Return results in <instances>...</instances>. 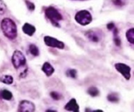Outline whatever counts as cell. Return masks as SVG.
<instances>
[{"mask_svg":"<svg viewBox=\"0 0 134 112\" xmlns=\"http://www.w3.org/2000/svg\"><path fill=\"white\" fill-rule=\"evenodd\" d=\"M1 28L6 38L13 40L17 37L18 30L15 22L10 18H4L1 22Z\"/></svg>","mask_w":134,"mask_h":112,"instance_id":"cell-1","label":"cell"},{"mask_svg":"<svg viewBox=\"0 0 134 112\" xmlns=\"http://www.w3.org/2000/svg\"><path fill=\"white\" fill-rule=\"evenodd\" d=\"M45 15L47 18L50 20L52 24L57 27H60L58 22L63 20V16L58 12V10H56V8L52 6H49L48 8L45 9Z\"/></svg>","mask_w":134,"mask_h":112,"instance_id":"cell-2","label":"cell"},{"mask_svg":"<svg viewBox=\"0 0 134 112\" xmlns=\"http://www.w3.org/2000/svg\"><path fill=\"white\" fill-rule=\"evenodd\" d=\"M12 63L16 70L26 67V58L24 56V54L19 50H15L13 52L12 56Z\"/></svg>","mask_w":134,"mask_h":112,"instance_id":"cell-3","label":"cell"},{"mask_svg":"<svg viewBox=\"0 0 134 112\" xmlns=\"http://www.w3.org/2000/svg\"><path fill=\"white\" fill-rule=\"evenodd\" d=\"M92 18L89 11L86 10H82L76 13L75 15V20L79 24L83 26L88 25L92 22Z\"/></svg>","mask_w":134,"mask_h":112,"instance_id":"cell-4","label":"cell"},{"mask_svg":"<svg viewBox=\"0 0 134 112\" xmlns=\"http://www.w3.org/2000/svg\"><path fill=\"white\" fill-rule=\"evenodd\" d=\"M115 68L118 72L121 73L122 75L125 77L126 80L130 79L131 78V68L129 66L122 63H118L115 64Z\"/></svg>","mask_w":134,"mask_h":112,"instance_id":"cell-5","label":"cell"},{"mask_svg":"<svg viewBox=\"0 0 134 112\" xmlns=\"http://www.w3.org/2000/svg\"><path fill=\"white\" fill-rule=\"evenodd\" d=\"M44 43L49 47H52L58 48L62 50L65 47V44L63 42L60 40H57L56 38L50 37V36H45L44 38Z\"/></svg>","mask_w":134,"mask_h":112,"instance_id":"cell-6","label":"cell"},{"mask_svg":"<svg viewBox=\"0 0 134 112\" xmlns=\"http://www.w3.org/2000/svg\"><path fill=\"white\" fill-rule=\"evenodd\" d=\"M35 105L33 102L28 101V100H22L19 104L18 111H29L33 112L35 111Z\"/></svg>","mask_w":134,"mask_h":112,"instance_id":"cell-7","label":"cell"},{"mask_svg":"<svg viewBox=\"0 0 134 112\" xmlns=\"http://www.w3.org/2000/svg\"><path fill=\"white\" fill-rule=\"evenodd\" d=\"M65 109L69 111L78 112L79 111V104L76 103V100L74 98H72L65 106Z\"/></svg>","mask_w":134,"mask_h":112,"instance_id":"cell-8","label":"cell"},{"mask_svg":"<svg viewBox=\"0 0 134 112\" xmlns=\"http://www.w3.org/2000/svg\"><path fill=\"white\" fill-rule=\"evenodd\" d=\"M22 31L26 35L31 36L36 32V27L29 23H25L22 26Z\"/></svg>","mask_w":134,"mask_h":112,"instance_id":"cell-9","label":"cell"},{"mask_svg":"<svg viewBox=\"0 0 134 112\" xmlns=\"http://www.w3.org/2000/svg\"><path fill=\"white\" fill-rule=\"evenodd\" d=\"M42 70L47 77H50L54 72V68L49 62H45L42 66Z\"/></svg>","mask_w":134,"mask_h":112,"instance_id":"cell-10","label":"cell"},{"mask_svg":"<svg viewBox=\"0 0 134 112\" xmlns=\"http://www.w3.org/2000/svg\"><path fill=\"white\" fill-rule=\"evenodd\" d=\"M85 35H86V37H87L89 40L92 41V42H97L99 41V36L98 34H97L95 31H88L86 32Z\"/></svg>","mask_w":134,"mask_h":112,"instance_id":"cell-11","label":"cell"},{"mask_svg":"<svg viewBox=\"0 0 134 112\" xmlns=\"http://www.w3.org/2000/svg\"><path fill=\"white\" fill-rule=\"evenodd\" d=\"M0 95L4 100H10L13 98L12 93L10 92L9 90L4 89L0 92Z\"/></svg>","mask_w":134,"mask_h":112,"instance_id":"cell-12","label":"cell"},{"mask_svg":"<svg viewBox=\"0 0 134 112\" xmlns=\"http://www.w3.org/2000/svg\"><path fill=\"white\" fill-rule=\"evenodd\" d=\"M0 82L6 84H12L13 83V77L10 75H3L0 77Z\"/></svg>","mask_w":134,"mask_h":112,"instance_id":"cell-13","label":"cell"},{"mask_svg":"<svg viewBox=\"0 0 134 112\" xmlns=\"http://www.w3.org/2000/svg\"><path fill=\"white\" fill-rule=\"evenodd\" d=\"M126 36L127 40L130 43L133 44L134 42V29L133 28L129 29L127 31H126Z\"/></svg>","mask_w":134,"mask_h":112,"instance_id":"cell-14","label":"cell"},{"mask_svg":"<svg viewBox=\"0 0 134 112\" xmlns=\"http://www.w3.org/2000/svg\"><path fill=\"white\" fill-rule=\"evenodd\" d=\"M29 52L33 56H38L40 54L39 52V50H38V47L36 46V45L31 44L29 45Z\"/></svg>","mask_w":134,"mask_h":112,"instance_id":"cell-15","label":"cell"},{"mask_svg":"<svg viewBox=\"0 0 134 112\" xmlns=\"http://www.w3.org/2000/svg\"><path fill=\"white\" fill-rule=\"evenodd\" d=\"M107 99L109 102H113V103H116V102H119V96H118V93H112L108 95Z\"/></svg>","mask_w":134,"mask_h":112,"instance_id":"cell-16","label":"cell"},{"mask_svg":"<svg viewBox=\"0 0 134 112\" xmlns=\"http://www.w3.org/2000/svg\"><path fill=\"white\" fill-rule=\"evenodd\" d=\"M88 93L92 97H96V96L99 95V90H98V88L96 87H90L88 89Z\"/></svg>","mask_w":134,"mask_h":112,"instance_id":"cell-17","label":"cell"},{"mask_svg":"<svg viewBox=\"0 0 134 112\" xmlns=\"http://www.w3.org/2000/svg\"><path fill=\"white\" fill-rule=\"evenodd\" d=\"M66 75L68 77H70L71 78L75 79L76 78V75H77V72L76 70L74 69H70L68 70L66 72Z\"/></svg>","mask_w":134,"mask_h":112,"instance_id":"cell-18","label":"cell"},{"mask_svg":"<svg viewBox=\"0 0 134 112\" xmlns=\"http://www.w3.org/2000/svg\"><path fill=\"white\" fill-rule=\"evenodd\" d=\"M6 10V5L2 0H0V15L5 13Z\"/></svg>","mask_w":134,"mask_h":112,"instance_id":"cell-19","label":"cell"},{"mask_svg":"<svg viewBox=\"0 0 134 112\" xmlns=\"http://www.w3.org/2000/svg\"><path fill=\"white\" fill-rule=\"evenodd\" d=\"M50 95L54 100H59L61 98V95H60L58 93L55 92V91H53L50 93Z\"/></svg>","mask_w":134,"mask_h":112,"instance_id":"cell-20","label":"cell"},{"mask_svg":"<svg viewBox=\"0 0 134 112\" xmlns=\"http://www.w3.org/2000/svg\"><path fill=\"white\" fill-rule=\"evenodd\" d=\"M25 3H26L29 10H30L31 11H33V10H35V5H34V3L29 2V1H27V0L25 1Z\"/></svg>","mask_w":134,"mask_h":112,"instance_id":"cell-21","label":"cell"},{"mask_svg":"<svg viewBox=\"0 0 134 112\" xmlns=\"http://www.w3.org/2000/svg\"><path fill=\"white\" fill-rule=\"evenodd\" d=\"M114 42L117 46H120L121 45V40H120V38H119L118 36H114Z\"/></svg>","mask_w":134,"mask_h":112,"instance_id":"cell-22","label":"cell"},{"mask_svg":"<svg viewBox=\"0 0 134 112\" xmlns=\"http://www.w3.org/2000/svg\"><path fill=\"white\" fill-rule=\"evenodd\" d=\"M112 1L113 2V4L115 5H116V6H122L123 5V2H122V0H112Z\"/></svg>","mask_w":134,"mask_h":112,"instance_id":"cell-23","label":"cell"},{"mask_svg":"<svg viewBox=\"0 0 134 112\" xmlns=\"http://www.w3.org/2000/svg\"><path fill=\"white\" fill-rule=\"evenodd\" d=\"M115 26L114 23H113V22L108 23V24H107V28H108V30L112 31L113 29V28H114Z\"/></svg>","mask_w":134,"mask_h":112,"instance_id":"cell-24","label":"cell"},{"mask_svg":"<svg viewBox=\"0 0 134 112\" xmlns=\"http://www.w3.org/2000/svg\"><path fill=\"white\" fill-rule=\"evenodd\" d=\"M0 98H1V95H0Z\"/></svg>","mask_w":134,"mask_h":112,"instance_id":"cell-25","label":"cell"}]
</instances>
